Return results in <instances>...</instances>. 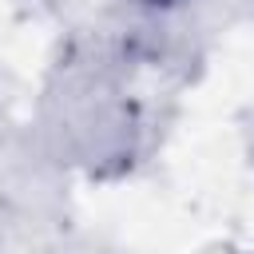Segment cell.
Wrapping results in <instances>:
<instances>
[{"label": "cell", "mask_w": 254, "mask_h": 254, "mask_svg": "<svg viewBox=\"0 0 254 254\" xmlns=\"http://www.w3.org/2000/svg\"><path fill=\"white\" fill-rule=\"evenodd\" d=\"M155 4H167V0H155Z\"/></svg>", "instance_id": "cell-1"}]
</instances>
